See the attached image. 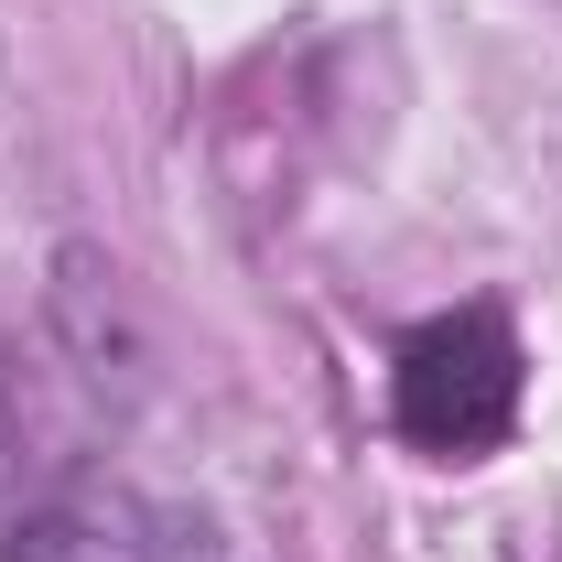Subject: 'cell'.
<instances>
[{
    "label": "cell",
    "instance_id": "obj_1",
    "mask_svg": "<svg viewBox=\"0 0 562 562\" xmlns=\"http://www.w3.org/2000/svg\"><path fill=\"white\" fill-rule=\"evenodd\" d=\"M390 412H401V432L422 454H454V465L508 443V422H519V336H508V314L497 303L432 314L390 368Z\"/></svg>",
    "mask_w": 562,
    "mask_h": 562
},
{
    "label": "cell",
    "instance_id": "obj_2",
    "mask_svg": "<svg viewBox=\"0 0 562 562\" xmlns=\"http://www.w3.org/2000/svg\"><path fill=\"white\" fill-rule=\"evenodd\" d=\"M151 530H162V541H151V562H227V541H216L206 519H173V508H162Z\"/></svg>",
    "mask_w": 562,
    "mask_h": 562
},
{
    "label": "cell",
    "instance_id": "obj_3",
    "mask_svg": "<svg viewBox=\"0 0 562 562\" xmlns=\"http://www.w3.org/2000/svg\"><path fill=\"white\" fill-rule=\"evenodd\" d=\"M11 562H98V552H87V541H76L66 519H33V530H22V541H11Z\"/></svg>",
    "mask_w": 562,
    "mask_h": 562
}]
</instances>
